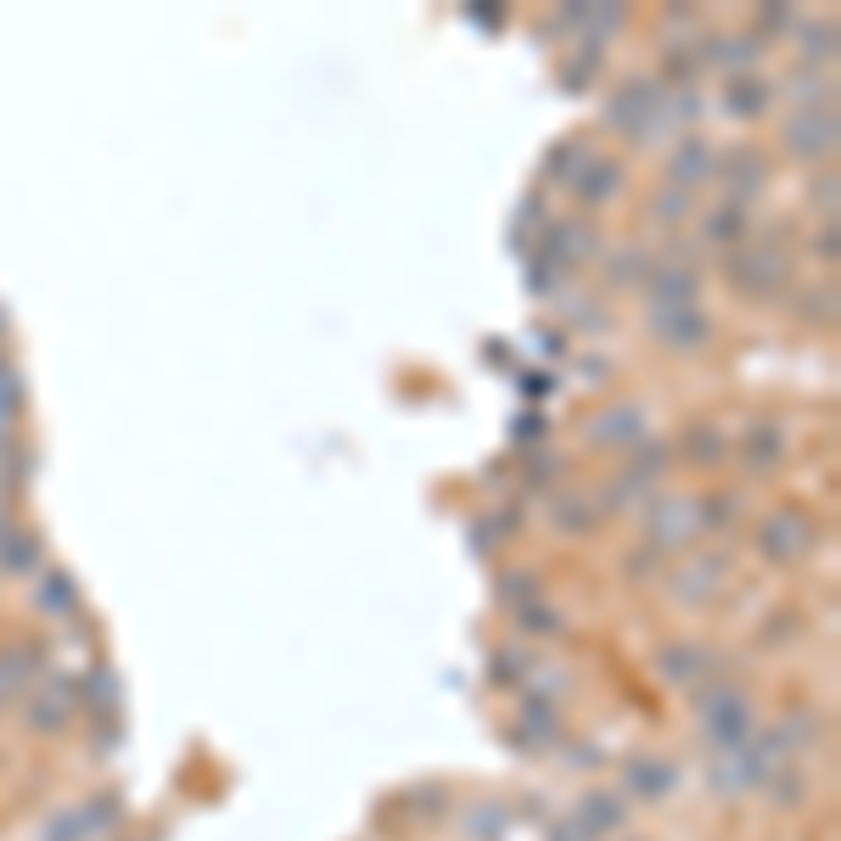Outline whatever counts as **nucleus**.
I'll list each match as a JSON object with an SVG mask.
<instances>
[{
  "label": "nucleus",
  "instance_id": "nucleus-1",
  "mask_svg": "<svg viewBox=\"0 0 841 841\" xmlns=\"http://www.w3.org/2000/svg\"><path fill=\"white\" fill-rule=\"evenodd\" d=\"M830 146H836V113H819V107H808V113H797L791 124H785V152L797 157H830Z\"/></svg>",
  "mask_w": 841,
  "mask_h": 841
},
{
  "label": "nucleus",
  "instance_id": "nucleus-2",
  "mask_svg": "<svg viewBox=\"0 0 841 841\" xmlns=\"http://www.w3.org/2000/svg\"><path fill=\"white\" fill-rule=\"evenodd\" d=\"M735 286L741 292H752V298H763L769 286H780L785 275H791V264H785L780 253H769V247H746V253H735Z\"/></svg>",
  "mask_w": 841,
  "mask_h": 841
},
{
  "label": "nucleus",
  "instance_id": "nucleus-3",
  "mask_svg": "<svg viewBox=\"0 0 841 841\" xmlns=\"http://www.w3.org/2000/svg\"><path fill=\"white\" fill-rule=\"evenodd\" d=\"M651 331H656L668 348H701L713 326H707V314H701L696 303H679V309H656Z\"/></svg>",
  "mask_w": 841,
  "mask_h": 841
},
{
  "label": "nucleus",
  "instance_id": "nucleus-4",
  "mask_svg": "<svg viewBox=\"0 0 841 841\" xmlns=\"http://www.w3.org/2000/svg\"><path fill=\"white\" fill-rule=\"evenodd\" d=\"M808 539H813V528H808L802 511H780L774 522H763V550H769V556H797Z\"/></svg>",
  "mask_w": 841,
  "mask_h": 841
},
{
  "label": "nucleus",
  "instance_id": "nucleus-5",
  "mask_svg": "<svg viewBox=\"0 0 841 841\" xmlns=\"http://www.w3.org/2000/svg\"><path fill=\"white\" fill-rule=\"evenodd\" d=\"M617 180H623V169H617L612 157H595V163L578 174V197H612Z\"/></svg>",
  "mask_w": 841,
  "mask_h": 841
},
{
  "label": "nucleus",
  "instance_id": "nucleus-6",
  "mask_svg": "<svg viewBox=\"0 0 841 841\" xmlns=\"http://www.w3.org/2000/svg\"><path fill=\"white\" fill-rule=\"evenodd\" d=\"M634 427H645V415L634 410V404H617V410L606 415L600 427H589V438H595V443H612V438H628Z\"/></svg>",
  "mask_w": 841,
  "mask_h": 841
},
{
  "label": "nucleus",
  "instance_id": "nucleus-7",
  "mask_svg": "<svg viewBox=\"0 0 841 841\" xmlns=\"http://www.w3.org/2000/svg\"><path fill=\"white\" fill-rule=\"evenodd\" d=\"M763 96H769V85H763V79H741V85H735V96H729L724 107H729V113H741V118H757L763 107H769Z\"/></svg>",
  "mask_w": 841,
  "mask_h": 841
},
{
  "label": "nucleus",
  "instance_id": "nucleus-8",
  "mask_svg": "<svg viewBox=\"0 0 841 841\" xmlns=\"http://www.w3.org/2000/svg\"><path fill=\"white\" fill-rule=\"evenodd\" d=\"M741 236H746V230H741V208H724V214L707 219V242L724 247V242H741Z\"/></svg>",
  "mask_w": 841,
  "mask_h": 841
}]
</instances>
